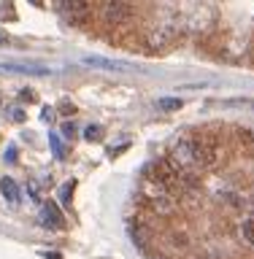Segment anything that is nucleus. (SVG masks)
I'll use <instances>...</instances> for the list:
<instances>
[{"label":"nucleus","instance_id":"nucleus-1","mask_svg":"<svg viewBox=\"0 0 254 259\" xmlns=\"http://www.w3.org/2000/svg\"><path fill=\"white\" fill-rule=\"evenodd\" d=\"M170 159H173L176 167L195 165V141L192 138H182V141L173 146V151H170Z\"/></svg>","mask_w":254,"mask_h":259},{"label":"nucleus","instance_id":"nucleus-2","mask_svg":"<svg viewBox=\"0 0 254 259\" xmlns=\"http://www.w3.org/2000/svg\"><path fill=\"white\" fill-rule=\"evenodd\" d=\"M214 162H216V143L206 135L198 138V141H195V165L208 167V165H214Z\"/></svg>","mask_w":254,"mask_h":259},{"label":"nucleus","instance_id":"nucleus-3","mask_svg":"<svg viewBox=\"0 0 254 259\" xmlns=\"http://www.w3.org/2000/svg\"><path fill=\"white\" fill-rule=\"evenodd\" d=\"M100 14H103V19L108 24H119V22H125L127 16L133 14V8H130L127 3H105L100 8Z\"/></svg>","mask_w":254,"mask_h":259},{"label":"nucleus","instance_id":"nucleus-4","mask_svg":"<svg viewBox=\"0 0 254 259\" xmlns=\"http://www.w3.org/2000/svg\"><path fill=\"white\" fill-rule=\"evenodd\" d=\"M81 65H89V68H100V70H127L125 62L108 60V57H100V54H84V57H81Z\"/></svg>","mask_w":254,"mask_h":259},{"label":"nucleus","instance_id":"nucleus-5","mask_svg":"<svg viewBox=\"0 0 254 259\" xmlns=\"http://www.w3.org/2000/svg\"><path fill=\"white\" fill-rule=\"evenodd\" d=\"M0 194H3L6 202H11V205H16V202H19V186H16L14 178H8V176L0 178Z\"/></svg>","mask_w":254,"mask_h":259},{"label":"nucleus","instance_id":"nucleus-6","mask_svg":"<svg viewBox=\"0 0 254 259\" xmlns=\"http://www.w3.org/2000/svg\"><path fill=\"white\" fill-rule=\"evenodd\" d=\"M3 70H8V73H27V76H49V68H27V65H16V62H3L0 65Z\"/></svg>","mask_w":254,"mask_h":259},{"label":"nucleus","instance_id":"nucleus-7","mask_svg":"<svg viewBox=\"0 0 254 259\" xmlns=\"http://www.w3.org/2000/svg\"><path fill=\"white\" fill-rule=\"evenodd\" d=\"M41 219H44V224H49V227H62L60 208H57L54 202H46V205H44V210H41Z\"/></svg>","mask_w":254,"mask_h":259},{"label":"nucleus","instance_id":"nucleus-8","mask_svg":"<svg viewBox=\"0 0 254 259\" xmlns=\"http://www.w3.org/2000/svg\"><path fill=\"white\" fill-rule=\"evenodd\" d=\"M57 8H60L62 14H68L70 19H73V16H84V14L89 11V6H87V3H60Z\"/></svg>","mask_w":254,"mask_h":259},{"label":"nucleus","instance_id":"nucleus-9","mask_svg":"<svg viewBox=\"0 0 254 259\" xmlns=\"http://www.w3.org/2000/svg\"><path fill=\"white\" fill-rule=\"evenodd\" d=\"M178 108H182L178 97H160L157 100V111H178Z\"/></svg>","mask_w":254,"mask_h":259},{"label":"nucleus","instance_id":"nucleus-10","mask_svg":"<svg viewBox=\"0 0 254 259\" xmlns=\"http://www.w3.org/2000/svg\"><path fill=\"white\" fill-rule=\"evenodd\" d=\"M49 146H52V151H54V157H57V159H62V157H65L62 141H60V135H57V133H49Z\"/></svg>","mask_w":254,"mask_h":259},{"label":"nucleus","instance_id":"nucleus-11","mask_svg":"<svg viewBox=\"0 0 254 259\" xmlns=\"http://www.w3.org/2000/svg\"><path fill=\"white\" fill-rule=\"evenodd\" d=\"M100 138H103V133H100V127H97V124H87L84 127V141L92 143V141H100Z\"/></svg>","mask_w":254,"mask_h":259},{"label":"nucleus","instance_id":"nucleus-12","mask_svg":"<svg viewBox=\"0 0 254 259\" xmlns=\"http://www.w3.org/2000/svg\"><path fill=\"white\" fill-rule=\"evenodd\" d=\"M70 194H73V181L60 186V202H62V205H70Z\"/></svg>","mask_w":254,"mask_h":259},{"label":"nucleus","instance_id":"nucleus-13","mask_svg":"<svg viewBox=\"0 0 254 259\" xmlns=\"http://www.w3.org/2000/svg\"><path fill=\"white\" fill-rule=\"evenodd\" d=\"M241 232H243V238L254 246V219H246V222L241 224Z\"/></svg>","mask_w":254,"mask_h":259},{"label":"nucleus","instance_id":"nucleus-14","mask_svg":"<svg viewBox=\"0 0 254 259\" xmlns=\"http://www.w3.org/2000/svg\"><path fill=\"white\" fill-rule=\"evenodd\" d=\"M60 133H62V138H68V141H70V138L76 135V127H73L70 121H68V124H62V130H60Z\"/></svg>","mask_w":254,"mask_h":259},{"label":"nucleus","instance_id":"nucleus-15","mask_svg":"<svg viewBox=\"0 0 254 259\" xmlns=\"http://www.w3.org/2000/svg\"><path fill=\"white\" fill-rule=\"evenodd\" d=\"M8 116H11L14 121H24V111L22 108H8Z\"/></svg>","mask_w":254,"mask_h":259},{"label":"nucleus","instance_id":"nucleus-16","mask_svg":"<svg viewBox=\"0 0 254 259\" xmlns=\"http://www.w3.org/2000/svg\"><path fill=\"white\" fill-rule=\"evenodd\" d=\"M41 119H44V121H52V119H54V108H44V113H41Z\"/></svg>","mask_w":254,"mask_h":259},{"label":"nucleus","instance_id":"nucleus-17","mask_svg":"<svg viewBox=\"0 0 254 259\" xmlns=\"http://www.w3.org/2000/svg\"><path fill=\"white\" fill-rule=\"evenodd\" d=\"M27 192H30V200H35V202L41 200V197H38V189H35V184H30V186H27Z\"/></svg>","mask_w":254,"mask_h":259},{"label":"nucleus","instance_id":"nucleus-18","mask_svg":"<svg viewBox=\"0 0 254 259\" xmlns=\"http://www.w3.org/2000/svg\"><path fill=\"white\" fill-rule=\"evenodd\" d=\"M14 154H16V149H14V146H8V151H6V159H8V162H14V159H16Z\"/></svg>","mask_w":254,"mask_h":259},{"label":"nucleus","instance_id":"nucleus-19","mask_svg":"<svg viewBox=\"0 0 254 259\" xmlns=\"http://www.w3.org/2000/svg\"><path fill=\"white\" fill-rule=\"evenodd\" d=\"M62 113H76V108H73V105H68V103H65V105H62Z\"/></svg>","mask_w":254,"mask_h":259},{"label":"nucleus","instance_id":"nucleus-20","mask_svg":"<svg viewBox=\"0 0 254 259\" xmlns=\"http://www.w3.org/2000/svg\"><path fill=\"white\" fill-rule=\"evenodd\" d=\"M8 44V35H3V32H0V46H6Z\"/></svg>","mask_w":254,"mask_h":259},{"label":"nucleus","instance_id":"nucleus-21","mask_svg":"<svg viewBox=\"0 0 254 259\" xmlns=\"http://www.w3.org/2000/svg\"><path fill=\"white\" fill-rule=\"evenodd\" d=\"M206 259H216V256H206Z\"/></svg>","mask_w":254,"mask_h":259}]
</instances>
